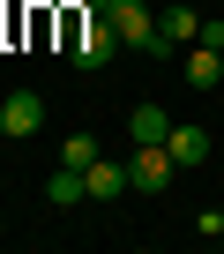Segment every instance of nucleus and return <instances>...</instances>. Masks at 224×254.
I'll return each mask as SVG.
<instances>
[{
  "label": "nucleus",
  "mask_w": 224,
  "mask_h": 254,
  "mask_svg": "<svg viewBox=\"0 0 224 254\" xmlns=\"http://www.w3.org/2000/svg\"><path fill=\"white\" fill-rule=\"evenodd\" d=\"M157 38H165V45L179 53V45H194V38H202V15H194V8H179V0H172V8L157 15Z\"/></svg>",
  "instance_id": "423d86ee"
},
{
  "label": "nucleus",
  "mask_w": 224,
  "mask_h": 254,
  "mask_svg": "<svg viewBox=\"0 0 224 254\" xmlns=\"http://www.w3.org/2000/svg\"><path fill=\"white\" fill-rule=\"evenodd\" d=\"M127 135H135V142H172V112H165V105H135V112H127Z\"/></svg>",
  "instance_id": "6e6552de"
},
{
  "label": "nucleus",
  "mask_w": 224,
  "mask_h": 254,
  "mask_svg": "<svg viewBox=\"0 0 224 254\" xmlns=\"http://www.w3.org/2000/svg\"><path fill=\"white\" fill-rule=\"evenodd\" d=\"M45 202H53V209H75V202H90V180H82V165H60V172L45 180Z\"/></svg>",
  "instance_id": "0eeeda50"
},
{
  "label": "nucleus",
  "mask_w": 224,
  "mask_h": 254,
  "mask_svg": "<svg viewBox=\"0 0 224 254\" xmlns=\"http://www.w3.org/2000/svg\"><path fill=\"white\" fill-rule=\"evenodd\" d=\"M105 15H112V30H120V45H127V53H150V60H165V53H172V45L157 38V15L142 8V0H112Z\"/></svg>",
  "instance_id": "f03ea898"
},
{
  "label": "nucleus",
  "mask_w": 224,
  "mask_h": 254,
  "mask_svg": "<svg viewBox=\"0 0 224 254\" xmlns=\"http://www.w3.org/2000/svg\"><path fill=\"white\" fill-rule=\"evenodd\" d=\"M75 8H90V15H105V8H112V0H75Z\"/></svg>",
  "instance_id": "ddd939ff"
},
{
  "label": "nucleus",
  "mask_w": 224,
  "mask_h": 254,
  "mask_svg": "<svg viewBox=\"0 0 224 254\" xmlns=\"http://www.w3.org/2000/svg\"><path fill=\"white\" fill-rule=\"evenodd\" d=\"M217 239H224V232H217Z\"/></svg>",
  "instance_id": "4468645a"
},
{
  "label": "nucleus",
  "mask_w": 224,
  "mask_h": 254,
  "mask_svg": "<svg viewBox=\"0 0 224 254\" xmlns=\"http://www.w3.org/2000/svg\"><path fill=\"white\" fill-rule=\"evenodd\" d=\"M172 157H179V172H194L202 157H209V127H194V120H172V142H165Z\"/></svg>",
  "instance_id": "39448f33"
},
{
  "label": "nucleus",
  "mask_w": 224,
  "mask_h": 254,
  "mask_svg": "<svg viewBox=\"0 0 224 254\" xmlns=\"http://www.w3.org/2000/svg\"><path fill=\"white\" fill-rule=\"evenodd\" d=\"M187 82H194V90H217V82H224V53H217V45H187Z\"/></svg>",
  "instance_id": "9d476101"
},
{
  "label": "nucleus",
  "mask_w": 224,
  "mask_h": 254,
  "mask_svg": "<svg viewBox=\"0 0 224 254\" xmlns=\"http://www.w3.org/2000/svg\"><path fill=\"white\" fill-rule=\"evenodd\" d=\"M82 180H90V202H120V194L135 187V180H127V165H105V157H97Z\"/></svg>",
  "instance_id": "1a4fd4ad"
},
{
  "label": "nucleus",
  "mask_w": 224,
  "mask_h": 254,
  "mask_svg": "<svg viewBox=\"0 0 224 254\" xmlns=\"http://www.w3.org/2000/svg\"><path fill=\"white\" fill-rule=\"evenodd\" d=\"M127 180H135V194H165V187L179 180V157H172L165 142H135V157H127Z\"/></svg>",
  "instance_id": "7ed1b4c3"
},
{
  "label": "nucleus",
  "mask_w": 224,
  "mask_h": 254,
  "mask_svg": "<svg viewBox=\"0 0 224 254\" xmlns=\"http://www.w3.org/2000/svg\"><path fill=\"white\" fill-rule=\"evenodd\" d=\"M127 45H120V30H112V15H90V8H75L67 0V60L82 67V75H97V67H112Z\"/></svg>",
  "instance_id": "f257e3e1"
},
{
  "label": "nucleus",
  "mask_w": 224,
  "mask_h": 254,
  "mask_svg": "<svg viewBox=\"0 0 224 254\" xmlns=\"http://www.w3.org/2000/svg\"><path fill=\"white\" fill-rule=\"evenodd\" d=\"M194 45H217V53H224V15H209V23H202V38H194Z\"/></svg>",
  "instance_id": "f8f14e48"
},
{
  "label": "nucleus",
  "mask_w": 224,
  "mask_h": 254,
  "mask_svg": "<svg viewBox=\"0 0 224 254\" xmlns=\"http://www.w3.org/2000/svg\"><path fill=\"white\" fill-rule=\"evenodd\" d=\"M38 127H45V97H38V90H15L8 105H0V135H8V142L38 135Z\"/></svg>",
  "instance_id": "20e7f679"
},
{
  "label": "nucleus",
  "mask_w": 224,
  "mask_h": 254,
  "mask_svg": "<svg viewBox=\"0 0 224 254\" xmlns=\"http://www.w3.org/2000/svg\"><path fill=\"white\" fill-rule=\"evenodd\" d=\"M97 157H105V150H97V135H90V127H75V135L60 142V165H82V172H90Z\"/></svg>",
  "instance_id": "9b49d317"
}]
</instances>
